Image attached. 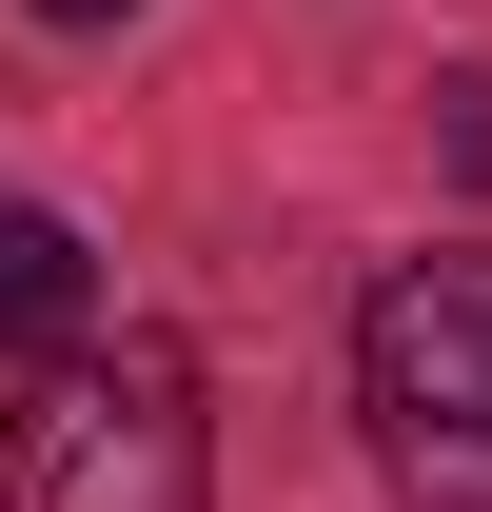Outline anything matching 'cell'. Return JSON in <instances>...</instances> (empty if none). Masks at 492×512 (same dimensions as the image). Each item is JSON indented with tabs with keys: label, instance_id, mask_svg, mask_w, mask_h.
Here are the masks:
<instances>
[{
	"label": "cell",
	"instance_id": "obj_1",
	"mask_svg": "<svg viewBox=\"0 0 492 512\" xmlns=\"http://www.w3.org/2000/svg\"><path fill=\"white\" fill-rule=\"evenodd\" d=\"M217 453H197V355L138 316H79L20 355L0 394V512H197Z\"/></svg>",
	"mask_w": 492,
	"mask_h": 512
},
{
	"label": "cell",
	"instance_id": "obj_2",
	"mask_svg": "<svg viewBox=\"0 0 492 512\" xmlns=\"http://www.w3.org/2000/svg\"><path fill=\"white\" fill-rule=\"evenodd\" d=\"M355 414L414 512H492V256H414L355 316Z\"/></svg>",
	"mask_w": 492,
	"mask_h": 512
},
{
	"label": "cell",
	"instance_id": "obj_3",
	"mask_svg": "<svg viewBox=\"0 0 492 512\" xmlns=\"http://www.w3.org/2000/svg\"><path fill=\"white\" fill-rule=\"evenodd\" d=\"M99 316V256H79V217H40V197H0V335L40 355V335Z\"/></svg>",
	"mask_w": 492,
	"mask_h": 512
},
{
	"label": "cell",
	"instance_id": "obj_4",
	"mask_svg": "<svg viewBox=\"0 0 492 512\" xmlns=\"http://www.w3.org/2000/svg\"><path fill=\"white\" fill-rule=\"evenodd\" d=\"M453 178L492 197V79H453Z\"/></svg>",
	"mask_w": 492,
	"mask_h": 512
},
{
	"label": "cell",
	"instance_id": "obj_5",
	"mask_svg": "<svg viewBox=\"0 0 492 512\" xmlns=\"http://www.w3.org/2000/svg\"><path fill=\"white\" fill-rule=\"evenodd\" d=\"M40 20H138V0H40Z\"/></svg>",
	"mask_w": 492,
	"mask_h": 512
}]
</instances>
